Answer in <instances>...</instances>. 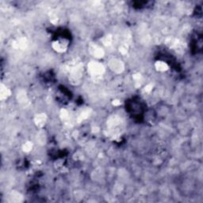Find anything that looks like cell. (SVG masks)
Returning a JSON list of instances; mask_svg holds the SVG:
<instances>
[{
    "instance_id": "1",
    "label": "cell",
    "mask_w": 203,
    "mask_h": 203,
    "mask_svg": "<svg viewBox=\"0 0 203 203\" xmlns=\"http://www.w3.org/2000/svg\"><path fill=\"white\" fill-rule=\"evenodd\" d=\"M104 67L100 63L97 62H91L88 64V71L92 76H100L104 72Z\"/></svg>"
},
{
    "instance_id": "2",
    "label": "cell",
    "mask_w": 203,
    "mask_h": 203,
    "mask_svg": "<svg viewBox=\"0 0 203 203\" xmlns=\"http://www.w3.org/2000/svg\"><path fill=\"white\" fill-rule=\"evenodd\" d=\"M110 67L113 71L116 72H122L124 69V65L122 62L118 60H113L110 62Z\"/></svg>"
},
{
    "instance_id": "3",
    "label": "cell",
    "mask_w": 203,
    "mask_h": 203,
    "mask_svg": "<svg viewBox=\"0 0 203 203\" xmlns=\"http://www.w3.org/2000/svg\"><path fill=\"white\" fill-rule=\"evenodd\" d=\"M52 46H53V48H54L55 50L57 51V52H65V50L67 49V42H64V41L63 42V41L59 40V41H56L55 42H53Z\"/></svg>"
},
{
    "instance_id": "4",
    "label": "cell",
    "mask_w": 203,
    "mask_h": 203,
    "mask_svg": "<svg viewBox=\"0 0 203 203\" xmlns=\"http://www.w3.org/2000/svg\"><path fill=\"white\" fill-rule=\"evenodd\" d=\"M46 122V116L44 115V113L41 114H38L35 118V123L37 124V126L39 127H42L45 124Z\"/></svg>"
},
{
    "instance_id": "5",
    "label": "cell",
    "mask_w": 203,
    "mask_h": 203,
    "mask_svg": "<svg viewBox=\"0 0 203 203\" xmlns=\"http://www.w3.org/2000/svg\"><path fill=\"white\" fill-rule=\"evenodd\" d=\"M156 68L159 71H166L168 70V66L165 62L163 61H158L156 64Z\"/></svg>"
},
{
    "instance_id": "6",
    "label": "cell",
    "mask_w": 203,
    "mask_h": 203,
    "mask_svg": "<svg viewBox=\"0 0 203 203\" xmlns=\"http://www.w3.org/2000/svg\"><path fill=\"white\" fill-rule=\"evenodd\" d=\"M92 52V54L94 55V57H95L96 58H102L103 57V55H104V52H103V50L99 47H94V48L91 51Z\"/></svg>"
},
{
    "instance_id": "7",
    "label": "cell",
    "mask_w": 203,
    "mask_h": 203,
    "mask_svg": "<svg viewBox=\"0 0 203 203\" xmlns=\"http://www.w3.org/2000/svg\"><path fill=\"white\" fill-rule=\"evenodd\" d=\"M32 149V144L29 142L25 143V145L23 146V150L25 152H29Z\"/></svg>"
}]
</instances>
